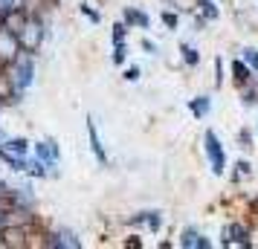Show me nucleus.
<instances>
[{
  "mask_svg": "<svg viewBox=\"0 0 258 249\" xmlns=\"http://www.w3.org/2000/svg\"><path fill=\"white\" fill-rule=\"evenodd\" d=\"M0 159H3L9 168H15V171H26V159H21L18 154H9V151L0 148Z\"/></svg>",
  "mask_w": 258,
  "mask_h": 249,
  "instance_id": "obj_13",
  "label": "nucleus"
},
{
  "mask_svg": "<svg viewBox=\"0 0 258 249\" xmlns=\"http://www.w3.org/2000/svg\"><path fill=\"white\" fill-rule=\"evenodd\" d=\"M44 35H47V29L41 24V18H38V15H29V21L24 24V29L18 32V44H21L24 52H35V49L41 47Z\"/></svg>",
  "mask_w": 258,
  "mask_h": 249,
  "instance_id": "obj_1",
  "label": "nucleus"
},
{
  "mask_svg": "<svg viewBox=\"0 0 258 249\" xmlns=\"http://www.w3.org/2000/svg\"><path fill=\"white\" fill-rule=\"evenodd\" d=\"M238 142H241V148H252V136H249V131L238 133Z\"/></svg>",
  "mask_w": 258,
  "mask_h": 249,
  "instance_id": "obj_22",
  "label": "nucleus"
},
{
  "mask_svg": "<svg viewBox=\"0 0 258 249\" xmlns=\"http://www.w3.org/2000/svg\"><path fill=\"white\" fill-rule=\"evenodd\" d=\"M125 78H128V81H137V78H140V70H137V67H128Z\"/></svg>",
  "mask_w": 258,
  "mask_h": 249,
  "instance_id": "obj_24",
  "label": "nucleus"
},
{
  "mask_svg": "<svg viewBox=\"0 0 258 249\" xmlns=\"http://www.w3.org/2000/svg\"><path fill=\"white\" fill-rule=\"evenodd\" d=\"M163 24L168 26V29H177V15L174 12H163Z\"/></svg>",
  "mask_w": 258,
  "mask_h": 249,
  "instance_id": "obj_21",
  "label": "nucleus"
},
{
  "mask_svg": "<svg viewBox=\"0 0 258 249\" xmlns=\"http://www.w3.org/2000/svg\"><path fill=\"white\" fill-rule=\"evenodd\" d=\"M232 78L238 87H244V84H249L252 78H249V67H244L241 61H232Z\"/></svg>",
  "mask_w": 258,
  "mask_h": 249,
  "instance_id": "obj_11",
  "label": "nucleus"
},
{
  "mask_svg": "<svg viewBox=\"0 0 258 249\" xmlns=\"http://www.w3.org/2000/svg\"><path fill=\"white\" fill-rule=\"evenodd\" d=\"M15 9V0H0V12L6 15V12H12Z\"/></svg>",
  "mask_w": 258,
  "mask_h": 249,
  "instance_id": "obj_23",
  "label": "nucleus"
},
{
  "mask_svg": "<svg viewBox=\"0 0 258 249\" xmlns=\"http://www.w3.org/2000/svg\"><path fill=\"white\" fill-rule=\"evenodd\" d=\"M198 6L203 9V15H206V18H218V6H212L209 0H200Z\"/></svg>",
  "mask_w": 258,
  "mask_h": 249,
  "instance_id": "obj_18",
  "label": "nucleus"
},
{
  "mask_svg": "<svg viewBox=\"0 0 258 249\" xmlns=\"http://www.w3.org/2000/svg\"><path fill=\"white\" fill-rule=\"evenodd\" d=\"M35 151H38V159H44V162H58V145L52 142V139H44V142H38L35 145Z\"/></svg>",
  "mask_w": 258,
  "mask_h": 249,
  "instance_id": "obj_6",
  "label": "nucleus"
},
{
  "mask_svg": "<svg viewBox=\"0 0 258 249\" xmlns=\"http://www.w3.org/2000/svg\"><path fill=\"white\" fill-rule=\"evenodd\" d=\"M244 61H246V67L249 70H258V49H244Z\"/></svg>",
  "mask_w": 258,
  "mask_h": 249,
  "instance_id": "obj_16",
  "label": "nucleus"
},
{
  "mask_svg": "<svg viewBox=\"0 0 258 249\" xmlns=\"http://www.w3.org/2000/svg\"><path fill=\"white\" fill-rule=\"evenodd\" d=\"M113 64H125V44H116V49H113Z\"/></svg>",
  "mask_w": 258,
  "mask_h": 249,
  "instance_id": "obj_20",
  "label": "nucleus"
},
{
  "mask_svg": "<svg viewBox=\"0 0 258 249\" xmlns=\"http://www.w3.org/2000/svg\"><path fill=\"white\" fill-rule=\"evenodd\" d=\"M188 107H191V113H195L198 119H203L206 113H209L212 99H209V96H198V99H191V102H188Z\"/></svg>",
  "mask_w": 258,
  "mask_h": 249,
  "instance_id": "obj_8",
  "label": "nucleus"
},
{
  "mask_svg": "<svg viewBox=\"0 0 258 249\" xmlns=\"http://www.w3.org/2000/svg\"><path fill=\"white\" fill-rule=\"evenodd\" d=\"M9 223V220H6V212H0V232H3V226Z\"/></svg>",
  "mask_w": 258,
  "mask_h": 249,
  "instance_id": "obj_26",
  "label": "nucleus"
},
{
  "mask_svg": "<svg viewBox=\"0 0 258 249\" xmlns=\"http://www.w3.org/2000/svg\"><path fill=\"white\" fill-rule=\"evenodd\" d=\"M125 32H128V26H125V24L113 26V44H122V41H125Z\"/></svg>",
  "mask_w": 258,
  "mask_h": 249,
  "instance_id": "obj_19",
  "label": "nucleus"
},
{
  "mask_svg": "<svg viewBox=\"0 0 258 249\" xmlns=\"http://www.w3.org/2000/svg\"><path fill=\"white\" fill-rule=\"evenodd\" d=\"M3 139H6V133H3V128H0V142H3Z\"/></svg>",
  "mask_w": 258,
  "mask_h": 249,
  "instance_id": "obj_27",
  "label": "nucleus"
},
{
  "mask_svg": "<svg viewBox=\"0 0 258 249\" xmlns=\"http://www.w3.org/2000/svg\"><path fill=\"white\" fill-rule=\"evenodd\" d=\"M52 3H58V0H52Z\"/></svg>",
  "mask_w": 258,
  "mask_h": 249,
  "instance_id": "obj_29",
  "label": "nucleus"
},
{
  "mask_svg": "<svg viewBox=\"0 0 258 249\" xmlns=\"http://www.w3.org/2000/svg\"><path fill=\"white\" fill-rule=\"evenodd\" d=\"M55 237H58V246H82V240L73 235V232H61Z\"/></svg>",
  "mask_w": 258,
  "mask_h": 249,
  "instance_id": "obj_15",
  "label": "nucleus"
},
{
  "mask_svg": "<svg viewBox=\"0 0 258 249\" xmlns=\"http://www.w3.org/2000/svg\"><path fill=\"white\" fill-rule=\"evenodd\" d=\"M238 177H246V174H249V162H238Z\"/></svg>",
  "mask_w": 258,
  "mask_h": 249,
  "instance_id": "obj_25",
  "label": "nucleus"
},
{
  "mask_svg": "<svg viewBox=\"0 0 258 249\" xmlns=\"http://www.w3.org/2000/svg\"><path fill=\"white\" fill-rule=\"evenodd\" d=\"M206 156H209V162H212V174H223L226 154H223V148H221V139L212 131H206Z\"/></svg>",
  "mask_w": 258,
  "mask_h": 249,
  "instance_id": "obj_3",
  "label": "nucleus"
},
{
  "mask_svg": "<svg viewBox=\"0 0 258 249\" xmlns=\"http://www.w3.org/2000/svg\"><path fill=\"white\" fill-rule=\"evenodd\" d=\"M223 240H226V243H241V246H249V240H246V229L241 223H232V226H226V229H223Z\"/></svg>",
  "mask_w": 258,
  "mask_h": 249,
  "instance_id": "obj_7",
  "label": "nucleus"
},
{
  "mask_svg": "<svg viewBox=\"0 0 258 249\" xmlns=\"http://www.w3.org/2000/svg\"><path fill=\"white\" fill-rule=\"evenodd\" d=\"M183 246H198V249H209L212 240H206V237H200L198 232H191V229H186L183 232Z\"/></svg>",
  "mask_w": 258,
  "mask_h": 249,
  "instance_id": "obj_10",
  "label": "nucleus"
},
{
  "mask_svg": "<svg viewBox=\"0 0 258 249\" xmlns=\"http://www.w3.org/2000/svg\"><path fill=\"white\" fill-rule=\"evenodd\" d=\"M82 15L87 18V21H90V24H99V21H102V15H99V12H93V9H90L87 3H82Z\"/></svg>",
  "mask_w": 258,
  "mask_h": 249,
  "instance_id": "obj_17",
  "label": "nucleus"
},
{
  "mask_svg": "<svg viewBox=\"0 0 258 249\" xmlns=\"http://www.w3.org/2000/svg\"><path fill=\"white\" fill-rule=\"evenodd\" d=\"M87 133H90V148H93L96 159H99L102 165H107V154H105V145H102V139H99V131H96V122H93V119H87Z\"/></svg>",
  "mask_w": 258,
  "mask_h": 249,
  "instance_id": "obj_5",
  "label": "nucleus"
},
{
  "mask_svg": "<svg viewBox=\"0 0 258 249\" xmlns=\"http://www.w3.org/2000/svg\"><path fill=\"white\" fill-rule=\"evenodd\" d=\"M180 52H183V61H186L188 67H195L200 61V55H198V49H191L188 44H180Z\"/></svg>",
  "mask_w": 258,
  "mask_h": 249,
  "instance_id": "obj_14",
  "label": "nucleus"
},
{
  "mask_svg": "<svg viewBox=\"0 0 258 249\" xmlns=\"http://www.w3.org/2000/svg\"><path fill=\"white\" fill-rule=\"evenodd\" d=\"M0 237H3V246H26V229L18 223L3 226Z\"/></svg>",
  "mask_w": 258,
  "mask_h": 249,
  "instance_id": "obj_4",
  "label": "nucleus"
},
{
  "mask_svg": "<svg viewBox=\"0 0 258 249\" xmlns=\"http://www.w3.org/2000/svg\"><path fill=\"white\" fill-rule=\"evenodd\" d=\"M3 189H6V186H3V183H0V194H3Z\"/></svg>",
  "mask_w": 258,
  "mask_h": 249,
  "instance_id": "obj_28",
  "label": "nucleus"
},
{
  "mask_svg": "<svg viewBox=\"0 0 258 249\" xmlns=\"http://www.w3.org/2000/svg\"><path fill=\"white\" fill-rule=\"evenodd\" d=\"M3 151H9V154L24 156L26 151H29V142H26V139H3Z\"/></svg>",
  "mask_w": 258,
  "mask_h": 249,
  "instance_id": "obj_12",
  "label": "nucleus"
},
{
  "mask_svg": "<svg viewBox=\"0 0 258 249\" xmlns=\"http://www.w3.org/2000/svg\"><path fill=\"white\" fill-rule=\"evenodd\" d=\"M9 75H12V81H15V87H18V90L29 87V84H32V78H35V64H32V58L18 55V58L12 61V70H9Z\"/></svg>",
  "mask_w": 258,
  "mask_h": 249,
  "instance_id": "obj_2",
  "label": "nucleus"
},
{
  "mask_svg": "<svg viewBox=\"0 0 258 249\" xmlns=\"http://www.w3.org/2000/svg\"><path fill=\"white\" fill-rule=\"evenodd\" d=\"M125 21H128V24H134V26H142V29H148V24H151V21H148V15L140 12V9H134V6H128V9H125Z\"/></svg>",
  "mask_w": 258,
  "mask_h": 249,
  "instance_id": "obj_9",
  "label": "nucleus"
}]
</instances>
